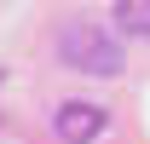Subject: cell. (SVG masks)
<instances>
[{
    "label": "cell",
    "instance_id": "obj_2",
    "mask_svg": "<svg viewBox=\"0 0 150 144\" xmlns=\"http://www.w3.org/2000/svg\"><path fill=\"white\" fill-rule=\"evenodd\" d=\"M52 127H58V138H64V144H93L98 133L110 127V115H104L98 104H81V98H69V104H58Z\"/></svg>",
    "mask_w": 150,
    "mask_h": 144
},
{
    "label": "cell",
    "instance_id": "obj_3",
    "mask_svg": "<svg viewBox=\"0 0 150 144\" xmlns=\"http://www.w3.org/2000/svg\"><path fill=\"white\" fill-rule=\"evenodd\" d=\"M110 18L127 29V35H150V0H115Z\"/></svg>",
    "mask_w": 150,
    "mask_h": 144
},
{
    "label": "cell",
    "instance_id": "obj_1",
    "mask_svg": "<svg viewBox=\"0 0 150 144\" xmlns=\"http://www.w3.org/2000/svg\"><path fill=\"white\" fill-rule=\"evenodd\" d=\"M58 58L81 75H121V46L115 35H104V23H87V18H69L58 29Z\"/></svg>",
    "mask_w": 150,
    "mask_h": 144
},
{
    "label": "cell",
    "instance_id": "obj_4",
    "mask_svg": "<svg viewBox=\"0 0 150 144\" xmlns=\"http://www.w3.org/2000/svg\"><path fill=\"white\" fill-rule=\"evenodd\" d=\"M0 81H6V69H0Z\"/></svg>",
    "mask_w": 150,
    "mask_h": 144
}]
</instances>
